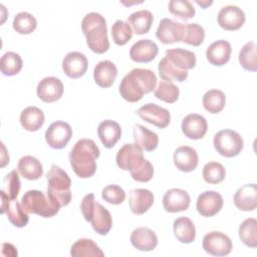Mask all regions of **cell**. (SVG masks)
Here are the masks:
<instances>
[{
    "label": "cell",
    "mask_w": 257,
    "mask_h": 257,
    "mask_svg": "<svg viewBox=\"0 0 257 257\" xmlns=\"http://www.w3.org/2000/svg\"><path fill=\"white\" fill-rule=\"evenodd\" d=\"M1 148H2V161H1V167L3 168L7 163H9V158H4L5 156H8L6 154V149H5V146L3 143H1Z\"/></svg>",
    "instance_id": "50"
},
{
    "label": "cell",
    "mask_w": 257,
    "mask_h": 257,
    "mask_svg": "<svg viewBox=\"0 0 257 257\" xmlns=\"http://www.w3.org/2000/svg\"><path fill=\"white\" fill-rule=\"evenodd\" d=\"M133 36V29L131 25L123 20H116L111 26V37L116 45L126 44Z\"/></svg>",
    "instance_id": "43"
},
{
    "label": "cell",
    "mask_w": 257,
    "mask_h": 257,
    "mask_svg": "<svg viewBox=\"0 0 257 257\" xmlns=\"http://www.w3.org/2000/svg\"><path fill=\"white\" fill-rule=\"evenodd\" d=\"M134 140L138 147L147 152H153L159 145L158 135L142 124H137L134 127Z\"/></svg>",
    "instance_id": "29"
},
{
    "label": "cell",
    "mask_w": 257,
    "mask_h": 257,
    "mask_svg": "<svg viewBox=\"0 0 257 257\" xmlns=\"http://www.w3.org/2000/svg\"><path fill=\"white\" fill-rule=\"evenodd\" d=\"M166 57L178 68L183 70L193 69L196 66V55L190 50L173 48L166 50Z\"/></svg>",
    "instance_id": "28"
},
{
    "label": "cell",
    "mask_w": 257,
    "mask_h": 257,
    "mask_svg": "<svg viewBox=\"0 0 257 257\" xmlns=\"http://www.w3.org/2000/svg\"><path fill=\"white\" fill-rule=\"evenodd\" d=\"M72 137L71 126L62 120L52 122L45 132V141L49 147L56 150L63 149Z\"/></svg>",
    "instance_id": "10"
},
{
    "label": "cell",
    "mask_w": 257,
    "mask_h": 257,
    "mask_svg": "<svg viewBox=\"0 0 257 257\" xmlns=\"http://www.w3.org/2000/svg\"><path fill=\"white\" fill-rule=\"evenodd\" d=\"M173 159L177 169L185 173L194 171L199 163V157L196 150L189 146L179 147L174 152Z\"/></svg>",
    "instance_id": "21"
},
{
    "label": "cell",
    "mask_w": 257,
    "mask_h": 257,
    "mask_svg": "<svg viewBox=\"0 0 257 257\" xmlns=\"http://www.w3.org/2000/svg\"><path fill=\"white\" fill-rule=\"evenodd\" d=\"M205 39V30L198 23L185 24V31L182 42L193 46H199Z\"/></svg>",
    "instance_id": "45"
},
{
    "label": "cell",
    "mask_w": 257,
    "mask_h": 257,
    "mask_svg": "<svg viewBox=\"0 0 257 257\" xmlns=\"http://www.w3.org/2000/svg\"><path fill=\"white\" fill-rule=\"evenodd\" d=\"M131 243L136 249L148 252L157 247L158 237L152 229L148 227H140L132 232Z\"/></svg>",
    "instance_id": "25"
},
{
    "label": "cell",
    "mask_w": 257,
    "mask_h": 257,
    "mask_svg": "<svg viewBox=\"0 0 257 257\" xmlns=\"http://www.w3.org/2000/svg\"><path fill=\"white\" fill-rule=\"evenodd\" d=\"M2 254L3 255H6V256H11V257H14V256H17V250L16 248L10 244V243H4L3 244V247H2Z\"/></svg>",
    "instance_id": "49"
},
{
    "label": "cell",
    "mask_w": 257,
    "mask_h": 257,
    "mask_svg": "<svg viewBox=\"0 0 257 257\" xmlns=\"http://www.w3.org/2000/svg\"><path fill=\"white\" fill-rule=\"evenodd\" d=\"M132 178L141 183H147L152 180L154 176V167L150 161L144 160L143 163L134 171L131 172Z\"/></svg>",
    "instance_id": "48"
},
{
    "label": "cell",
    "mask_w": 257,
    "mask_h": 257,
    "mask_svg": "<svg viewBox=\"0 0 257 257\" xmlns=\"http://www.w3.org/2000/svg\"><path fill=\"white\" fill-rule=\"evenodd\" d=\"M21 206L27 213L36 214L44 218H50L56 215L60 206L53 202L48 195L38 190L27 191L22 199Z\"/></svg>",
    "instance_id": "6"
},
{
    "label": "cell",
    "mask_w": 257,
    "mask_h": 257,
    "mask_svg": "<svg viewBox=\"0 0 257 257\" xmlns=\"http://www.w3.org/2000/svg\"><path fill=\"white\" fill-rule=\"evenodd\" d=\"M158 52V45L153 40L141 39L131 47L130 57L135 62L148 63L156 58Z\"/></svg>",
    "instance_id": "20"
},
{
    "label": "cell",
    "mask_w": 257,
    "mask_h": 257,
    "mask_svg": "<svg viewBox=\"0 0 257 257\" xmlns=\"http://www.w3.org/2000/svg\"><path fill=\"white\" fill-rule=\"evenodd\" d=\"M158 70L161 78L166 81L182 82L188 77V71L175 66L166 56L162 58L158 65Z\"/></svg>",
    "instance_id": "35"
},
{
    "label": "cell",
    "mask_w": 257,
    "mask_h": 257,
    "mask_svg": "<svg viewBox=\"0 0 257 257\" xmlns=\"http://www.w3.org/2000/svg\"><path fill=\"white\" fill-rule=\"evenodd\" d=\"M88 62L86 56L78 51L68 52L62 60V69L70 78H79L87 70Z\"/></svg>",
    "instance_id": "17"
},
{
    "label": "cell",
    "mask_w": 257,
    "mask_h": 257,
    "mask_svg": "<svg viewBox=\"0 0 257 257\" xmlns=\"http://www.w3.org/2000/svg\"><path fill=\"white\" fill-rule=\"evenodd\" d=\"M23 66V61L20 55L16 52L8 51L4 53L0 59V69L4 75L13 76L20 72Z\"/></svg>",
    "instance_id": "38"
},
{
    "label": "cell",
    "mask_w": 257,
    "mask_h": 257,
    "mask_svg": "<svg viewBox=\"0 0 257 257\" xmlns=\"http://www.w3.org/2000/svg\"><path fill=\"white\" fill-rule=\"evenodd\" d=\"M18 172L26 180H38L43 174V167L41 163L32 156L22 157L17 166Z\"/></svg>",
    "instance_id": "34"
},
{
    "label": "cell",
    "mask_w": 257,
    "mask_h": 257,
    "mask_svg": "<svg viewBox=\"0 0 257 257\" xmlns=\"http://www.w3.org/2000/svg\"><path fill=\"white\" fill-rule=\"evenodd\" d=\"M174 235L178 241L184 244L192 243L196 238V228L188 217H179L173 224Z\"/></svg>",
    "instance_id": "30"
},
{
    "label": "cell",
    "mask_w": 257,
    "mask_h": 257,
    "mask_svg": "<svg viewBox=\"0 0 257 257\" xmlns=\"http://www.w3.org/2000/svg\"><path fill=\"white\" fill-rule=\"evenodd\" d=\"M218 24L221 28L229 31L240 29L245 23L244 11L235 5H227L220 9L218 13Z\"/></svg>",
    "instance_id": "13"
},
{
    "label": "cell",
    "mask_w": 257,
    "mask_h": 257,
    "mask_svg": "<svg viewBox=\"0 0 257 257\" xmlns=\"http://www.w3.org/2000/svg\"><path fill=\"white\" fill-rule=\"evenodd\" d=\"M70 255L73 257H103L104 253L93 240L82 238L72 244Z\"/></svg>",
    "instance_id": "33"
},
{
    "label": "cell",
    "mask_w": 257,
    "mask_h": 257,
    "mask_svg": "<svg viewBox=\"0 0 257 257\" xmlns=\"http://www.w3.org/2000/svg\"><path fill=\"white\" fill-rule=\"evenodd\" d=\"M196 3L198 4V5H200L201 7H203V8H207L208 6H210L212 3H213V1H196Z\"/></svg>",
    "instance_id": "51"
},
{
    "label": "cell",
    "mask_w": 257,
    "mask_h": 257,
    "mask_svg": "<svg viewBox=\"0 0 257 257\" xmlns=\"http://www.w3.org/2000/svg\"><path fill=\"white\" fill-rule=\"evenodd\" d=\"M184 31L185 24L169 18H164L160 21V24L156 31V36L162 43L172 44L182 41Z\"/></svg>",
    "instance_id": "12"
},
{
    "label": "cell",
    "mask_w": 257,
    "mask_h": 257,
    "mask_svg": "<svg viewBox=\"0 0 257 257\" xmlns=\"http://www.w3.org/2000/svg\"><path fill=\"white\" fill-rule=\"evenodd\" d=\"M80 210L85 221L90 222L93 230L99 235H106L112 227V218L109 211L96 202L93 194L83 197Z\"/></svg>",
    "instance_id": "4"
},
{
    "label": "cell",
    "mask_w": 257,
    "mask_h": 257,
    "mask_svg": "<svg viewBox=\"0 0 257 257\" xmlns=\"http://www.w3.org/2000/svg\"><path fill=\"white\" fill-rule=\"evenodd\" d=\"M239 62L241 66L248 71L257 70V53L256 45L253 41L247 42L239 52Z\"/></svg>",
    "instance_id": "39"
},
{
    "label": "cell",
    "mask_w": 257,
    "mask_h": 257,
    "mask_svg": "<svg viewBox=\"0 0 257 257\" xmlns=\"http://www.w3.org/2000/svg\"><path fill=\"white\" fill-rule=\"evenodd\" d=\"M154 204V195L147 189H134L130 192L128 205L131 211L136 215H143L149 211Z\"/></svg>",
    "instance_id": "24"
},
{
    "label": "cell",
    "mask_w": 257,
    "mask_h": 257,
    "mask_svg": "<svg viewBox=\"0 0 257 257\" xmlns=\"http://www.w3.org/2000/svg\"><path fill=\"white\" fill-rule=\"evenodd\" d=\"M234 205L241 211H254L257 207V186L246 184L239 188L234 195Z\"/></svg>",
    "instance_id": "22"
},
{
    "label": "cell",
    "mask_w": 257,
    "mask_h": 257,
    "mask_svg": "<svg viewBox=\"0 0 257 257\" xmlns=\"http://www.w3.org/2000/svg\"><path fill=\"white\" fill-rule=\"evenodd\" d=\"M101 197L109 204L118 205L124 201L125 192L121 187L117 185H108L102 189Z\"/></svg>",
    "instance_id": "47"
},
{
    "label": "cell",
    "mask_w": 257,
    "mask_h": 257,
    "mask_svg": "<svg viewBox=\"0 0 257 257\" xmlns=\"http://www.w3.org/2000/svg\"><path fill=\"white\" fill-rule=\"evenodd\" d=\"M1 213L7 215L8 220L12 225L18 228L25 227L29 221V216L27 212L22 208L21 203H19L16 199L11 200L6 195V193L1 190Z\"/></svg>",
    "instance_id": "9"
},
{
    "label": "cell",
    "mask_w": 257,
    "mask_h": 257,
    "mask_svg": "<svg viewBox=\"0 0 257 257\" xmlns=\"http://www.w3.org/2000/svg\"><path fill=\"white\" fill-rule=\"evenodd\" d=\"M97 136L106 149H111L120 139L121 128L116 121L105 119L98 124Z\"/></svg>",
    "instance_id": "27"
},
{
    "label": "cell",
    "mask_w": 257,
    "mask_h": 257,
    "mask_svg": "<svg viewBox=\"0 0 257 257\" xmlns=\"http://www.w3.org/2000/svg\"><path fill=\"white\" fill-rule=\"evenodd\" d=\"M13 29L19 34H30L37 26L35 17L28 12H19L13 19Z\"/></svg>",
    "instance_id": "41"
},
{
    "label": "cell",
    "mask_w": 257,
    "mask_h": 257,
    "mask_svg": "<svg viewBox=\"0 0 257 257\" xmlns=\"http://www.w3.org/2000/svg\"><path fill=\"white\" fill-rule=\"evenodd\" d=\"M203 249L213 256H226L232 251V241L224 233L212 231L207 233L202 241Z\"/></svg>",
    "instance_id": "8"
},
{
    "label": "cell",
    "mask_w": 257,
    "mask_h": 257,
    "mask_svg": "<svg viewBox=\"0 0 257 257\" xmlns=\"http://www.w3.org/2000/svg\"><path fill=\"white\" fill-rule=\"evenodd\" d=\"M181 128L185 137L191 140H200L205 137L208 130V123L203 115L190 113L183 118Z\"/></svg>",
    "instance_id": "18"
},
{
    "label": "cell",
    "mask_w": 257,
    "mask_h": 257,
    "mask_svg": "<svg viewBox=\"0 0 257 257\" xmlns=\"http://www.w3.org/2000/svg\"><path fill=\"white\" fill-rule=\"evenodd\" d=\"M154 21V16L151 11L142 9L132 13L127 18V23H130L133 32L138 35L146 34L150 31Z\"/></svg>",
    "instance_id": "32"
},
{
    "label": "cell",
    "mask_w": 257,
    "mask_h": 257,
    "mask_svg": "<svg viewBox=\"0 0 257 257\" xmlns=\"http://www.w3.org/2000/svg\"><path fill=\"white\" fill-rule=\"evenodd\" d=\"M37 96L44 102L50 103L58 100L63 94V84L61 80L54 76L41 79L36 88Z\"/></svg>",
    "instance_id": "16"
},
{
    "label": "cell",
    "mask_w": 257,
    "mask_h": 257,
    "mask_svg": "<svg viewBox=\"0 0 257 257\" xmlns=\"http://www.w3.org/2000/svg\"><path fill=\"white\" fill-rule=\"evenodd\" d=\"M231 44L223 39L214 41L206 50L207 60L215 66H222L226 64L231 57Z\"/></svg>",
    "instance_id": "23"
},
{
    "label": "cell",
    "mask_w": 257,
    "mask_h": 257,
    "mask_svg": "<svg viewBox=\"0 0 257 257\" xmlns=\"http://www.w3.org/2000/svg\"><path fill=\"white\" fill-rule=\"evenodd\" d=\"M223 197L216 191H205L197 199V211L203 217H213L223 207Z\"/></svg>",
    "instance_id": "15"
},
{
    "label": "cell",
    "mask_w": 257,
    "mask_h": 257,
    "mask_svg": "<svg viewBox=\"0 0 257 257\" xmlns=\"http://www.w3.org/2000/svg\"><path fill=\"white\" fill-rule=\"evenodd\" d=\"M213 144L217 153L226 158L238 156L244 147L242 137L232 130L219 131L214 136Z\"/></svg>",
    "instance_id": "7"
},
{
    "label": "cell",
    "mask_w": 257,
    "mask_h": 257,
    "mask_svg": "<svg viewBox=\"0 0 257 257\" xmlns=\"http://www.w3.org/2000/svg\"><path fill=\"white\" fill-rule=\"evenodd\" d=\"M99 154V149L92 140L77 141L69 153V162L75 175L81 179L92 177L96 171V159Z\"/></svg>",
    "instance_id": "2"
},
{
    "label": "cell",
    "mask_w": 257,
    "mask_h": 257,
    "mask_svg": "<svg viewBox=\"0 0 257 257\" xmlns=\"http://www.w3.org/2000/svg\"><path fill=\"white\" fill-rule=\"evenodd\" d=\"M226 104V95L222 90L210 89L203 95V106L211 113H218L223 110Z\"/></svg>",
    "instance_id": "36"
},
{
    "label": "cell",
    "mask_w": 257,
    "mask_h": 257,
    "mask_svg": "<svg viewBox=\"0 0 257 257\" xmlns=\"http://www.w3.org/2000/svg\"><path fill=\"white\" fill-rule=\"evenodd\" d=\"M144 160L143 150L136 144H124L118 150L115 157L117 167L130 172L136 170Z\"/></svg>",
    "instance_id": "11"
},
{
    "label": "cell",
    "mask_w": 257,
    "mask_h": 257,
    "mask_svg": "<svg viewBox=\"0 0 257 257\" xmlns=\"http://www.w3.org/2000/svg\"><path fill=\"white\" fill-rule=\"evenodd\" d=\"M202 176L206 183L215 185L225 179L226 170L224 166L218 162H209L204 166Z\"/></svg>",
    "instance_id": "42"
},
{
    "label": "cell",
    "mask_w": 257,
    "mask_h": 257,
    "mask_svg": "<svg viewBox=\"0 0 257 257\" xmlns=\"http://www.w3.org/2000/svg\"><path fill=\"white\" fill-rule=\"evenodd\" d=\"M117 75V68L115 64L110 60L99 61L93 69V79L94 82L102 87H110Z\"/></svg>",
    "instance_id": "26"
},
{
    "label": "cell",
    "mask_w": 257,
    "mask_h": 257,
    "mask_svg": "<svg viewBox=\"0 0 257 257\" xmlns=\"http://www.w3.org/2000/svg\"><path fill=\"white\" fill-rule=\"evenodd\" d=\"M138 114L147 122L160 128H165L171 121V114L167 108L156 103H147L138 109Z\"/></svg>",
    "instance_id": "14"
},
{
    "label": "cell",
    "mask_w": 257,
    "mask_h": 257,
    "mask_svg": "<svg viewBox=\"0 0 257 257\" xmlns=\"http://www.w3.org/2000/svg\"><path fill=\"white\" fill-rule=\"evenodd\" d=\"M239 238L248 247H257V220L255 218H248L244 220L239 226Z\"/></svg>",
    "instance_id": "37"
},
{
    "label": "cell",
    "mask_w": 257,
    "mask_h": 257,
    "mask_svg": "<svg viewBox=\"0 0 257 257\" xmlns=\"http://www.w3.org/2000/svg\"><path fill=\"white\" fill-rule=\"evenodd\" d=\"M191 203L189 194L182 189H170L163 197L164 209L169 213H177L186 211Z\"/></svg>",
    "instance_id": "19"
},
{
    "label": "cell",
    "mask_w": 257,
    "mask_h": 257,
    "mask_svg": "<svg viewBox=\"0 0 257 257\" xmlns=\"http://www.w3.org/2000/svg\"><path fill=\"white\" fill-rule=\"evenodd\" d=\"M81 29L86 38L88 48L97 54L106 52L109 48L107 26L104 17L97 12L86 14L81 21Z\"/></svg>",
    "instance_id": "3"
},
{
    "label": "cell",
    "mask_w": 257,
    "mask_h": 257,
    "mask_svg": "<svg viewBox=\"0 0 257 257\" xmlns=\"http://www.w3.org/2000/svg\"><path fill=\"white\" fill-rule=\"evenodd\" d=\"M45 116L43 111L36 106H28L20 113V123L28 132L38 131L44 123Z\"/></svg>",
    "instance_id": "31"
},
{
    "label": "cell",
    "mask_w": 257,
    "mask_h": 257,
    "mask_svg": "<svg viewBox=\"0 0 257 257\" xmlns=\"http://www.w3.org/2000/svg\"><path fill=\"white\" fill-rule=\"evenodd\" d=\"M157 76L154 71L145 68H134L123 76L119 83L120 96L128 102L141 100L144 94L156 88Z\"/></svg>",
    "instance_id": "1"
},
{
    "label": "cell",
    "mask_w": 257,
    "mask_h": 257,
    "mask_svg": "<svg viewBox=\"0 0 257 257\" xmlns=\"http://www.w3.org/2000/svg\"><path fill=\"white\" fill-rule=\"evenodd\" d=\"M47 195L61 207L67 206L71 201V180L60 167L52 165L46 174Z\"/></svg>",
    "instance_id": "5"
},
{
    "label": "cell",
    "mask_w": 257,
    "mask_h": 257,
    "mask_svg": "<svg viewBox=\"0 0 257 257\" xmlns=\"http://www.w3.org/2000/svg\"><path fill=\"white\" fill-rule=\"evenodd\" d=\"M168 7L171 14L182 20L191 19L195 15V8L188 0H171Z\"/></svg>",
    "instance_id": "44"
},
{
    "label": "cell",
    "mask_w": 257,
    "mask_h": 257,
    "mask_svg": "<svg viewBox=\"0 0 257 257\" xmlns=\"http://www.w3.org/2000/svg\"><path fill=\"white\" fill-rule=\"evenodd\" d=\"M180 89L171 81L161 80L155 89V96L167 103H174L178 100Z\"/></svg>",
    "instance_id": "40"
},
{
    "label": "cell",
    "mask_w": 257,
    "mask_h": 257,
    "mask_svg": "<svg viewBox=\"0 0 257 257\" xmlns=\"http://www.w3.org/2000/svg\"><path fill=\"white\" fill-rule=\"evenodd\" d=\"M9 199L14 200L17 198L20 191V180L16 170L8 173L3 181V189H2Z\"/></svg>",
    "instance_id": "46"
}]
</instances>
